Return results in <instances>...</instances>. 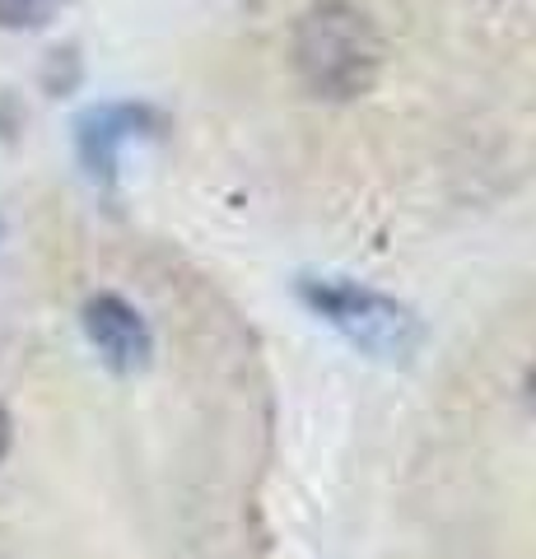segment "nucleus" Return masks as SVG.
<instances>
[{"label": "nucleus", "mask_w": 536, "mask_h": 559, "mask_svg": "<svg viewBox=\"0 0 536 559\" xmlns=\"http://www.w3.org/2000/svg\"><path fill=\"white\" fill-rule=\"evenodd\" d=\"M299 299L373 359L406 364L420 349L415 312L369 285H355V280H341V275H299Z\"/></svg>", "instance_id": "f03ea898"}, {"label": "nucleus", "mask_w": 536, "mask_h": 559, "mask_svg": "<svg viewBox=\"0 0 536 559\" xmlns=\"http://www.w3.org/2000/svg\"><path fill=\"white\" fill-rule=\"evenodd\" d=\"M527 401L536 406V364H532V373H527Z\"/></svg>", "instance_id": "0eeeda50"}, {"label": "nucleus", "mask_w": 536, "mask_h": 559, "mask_svg": "<svg viewBox=\"0 0 536 559\" xmlns=\"http://www.w3.org/2000/svg\"><path fill=\"white\" fill-rule=\"evenodd\" d=\"M80 318H84V336H90L98 359L108 364L112 373H141L150 364V355H154L150 326L122 294H94Z\"/></svg>", "instance_id": "7ed1b4c3"}, {"label": "nucleus", "mask_w": 536, "mask_h": 559, "mask_svg": "<svg viewBox=\"0 0 536 559\" xmlns=\"http://www.w3.org/2000/svg\"><path fill=\"white\" fill-rule=\"evenodd\" d=\"M10 452V415H5V406H0V457Z\"/></svg>", "instance_id": "423d86ee"}, {"label": "nucleus", "mask_w": 536, "mask_h": 559, "mask_svg": "<svg viewBox=\"0 0 536 559\" xmlns=\"http://www.w3.org/2000/svg\"><path fill=\"white\" fill-rule=\"evenodd\" d=\"M71 0H0V28H38Z\"/></svg>", "instance_id": "39448f33"}, {"label": "nucleus", "mask_w": 536, "mask_h": 559, "mask_svg": "<svg viewBox=\"0 0 536 559\" xmlns=\"http://www.w3.org/2000/svg\"><path fill=\"white\" fill-rule=\"evenodd\" d=\"M145 121H150V112H141V108H98L80 121V154H84V164H90L94 178H112L117 145L131 135H141Z\"/></svg>", "instance_id": "20e7f679"}, {"label": "nucleus", "mask_w": 536, "mask_h": 559, "mask_svg": "<svg viewBox=\"0 0 536 559\" xmlns=\"http://www.w3.org/2000/svg\"><path fill=\"white\" fill-rule=\"evenodd\" d=\"M383 33L355 0H313L294 20V70L313 98H365L383 75Z\"/></svg>", "instance_id": "f257e3e1"}]
</instances>
